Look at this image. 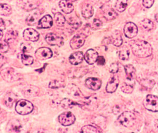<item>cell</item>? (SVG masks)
I'll return each mask as SVG.
<instances>
[{
	"mask_svg": "<svg viewBox=\"0 0 158 133\" xmlns=\"http://www.w3.org/2000/svg\"><path fill=\"white\" fill-rule=\"evenodd\" d=\"M138 28L136 25L133 22L126 23L124 27V33L127 38H132L135 37L138 33Z\"/></svg>",
	"mask_w": 158,
	"mask_h": 133,
	"instance_id": "ba28073f",
	"label": "cell"
},
{
	"mask_svg": "<svg viewBox=\"0 0 158 133\" xmlns=\"http://www.w3.org/2000/svg\"><path fill=\"white\" fill-rule=\"evenodd\" d=\"M22 92L23 94L26 97H36L39 94L40 89L36 86L27 85L23 89Z\"/></svg>",
	"mask_w": 158,
	"mask_h": 133,
	"instance_id": "9a60e30c",
	"label": "cell"
},
{
	"mask_svg": "<svg viewBox=\"0 0 158 133\" xmlns=\"http://www.w3.org/2000/svg\"><path fill=\"white\" fill-rule=\"evenodd\" d=\"M97 62L99 65H103L105 64V60L103 56H99Z\"/></svg>",
	"mask_w": 158,
	"mask_h": 133,
	"instance_id": "f6af8a7d",
	"label": "cell"
},
{
	"mask_svg": "<svg viewBox=\"0 0 158 133\" xmlns=\"http://www.w3.org/2000/svg\"><path fill=\"white\" fill-rule=\"evenodd\" d=\"M35 56L39 60H45L51 58L52 52L50 49L47 47L39 48L35 53Z\"/></svg>",
	"mask_w": 158,
	"mask_h": 133,
	"instance_id": "9c48e42d",
	"label": "cell"
},
{
	"mask_svg": "<svg viewBox=\"0 0 158 133\" xmlns=\"http://www.w3.org/2000/svg\"><path fill=\"white\" fill-rule=\"evenodd\" d=\"M130 51L127 46L124 45L121 47L119 50V57L123 61L127 60L129 58Z\"/></svg>",
	"mask_w": 158,
	"mask_h": 133,
	"instance_id": "83f0119b",
	"label": "cell"
},
{
	"mask_svg": "<svg viewBox=\"0 0 158 133\" xmlns=\"http://www.w3.org/2000/svg\"></svg>",
	"mask_w": 158,
	"mask_h": 133,
	"instance_id": "f907efd6",
	"label": "cell"
},
{
	"mask_svg": "<svg viewBox=\"0 0 158 133\" xmlns=\"http://www.w3.org/2000/svg\"><path fill=\"white\" fill-rule=\"evenodd\" d=\"M12 14V8L9 5L6 3H1L0 14L2 15H10Z\"/></svg>",
	"mask_w": 158,
	"mask_h": 133,
	"instance_id": "f546056e",
	"label": "cell"
},
{
	"mask_svg": "<svg viewBox=\"0 0 158 133\" xmlns=\"http://www.w3.org/2000/svg\"><path fill=\"white\" fill-rule=\"evenodd\" d=\"M32 46L30 44L27 43H23L21 45V50L23 53L28 52L32 50Z\"/></svg>",
	"mask_w": 158,
	"mask_h": 133,
	"instance_id": "ab89813d",
	"label": "cell"
},
{
	"mask_svg": "<svg viewBox=\"0 0 158 133\" xmlns=\"http://www.w3.org/2000/svg\"><path fill=\"white\" fill-rule=\"evenodd\" d=\"M102 82L101 80L97 78L90 77L86 80L85 85L88 88L96 91L99 89L101 87Z\"/></svg>",
	"mask_w": 158,
	"mask_h": 133,
	"instance_id": "e0dca14e",
	"label": "cell"
},
{
	"mask_svg": "<svg viewBox=\"0 0 158 133\" xmlns=\"http://www.w3.org/2000/svg\"><path fill=\"white\" fill-rule=\"evenodd\" d=\"M46 41L51 45L61 46L63 44L64 40L62 38L52 33H49L46 35Z\"/></svg>",
	"mask_w": 158,
	"mask_h": 133,
	"instance_id": "7c38bea8",
	"label": "cell"
},
{
	"mask_svg": "<svg viewBox=\"0 0 158 133\" xmlns=\"http://www.w3.org/2000/svg\"><path fill=\"white\" fill-rule=\"evenodd\" d=\"M77 133H101V132L98 127L88 125L83 126Z\"/></svg>",
	"mask_w": 158,
	"mask_h": 133,
	"instance_id": "484cf974",
	"label": "cell"
},
{
	"mask_svg": "<svg viewBox=\"0 0 158 133\" xmlns=\"http://www.w3.org/2000/svg\"><path fill=\"white\" fill-rule=\"evenodd\" d=\"M98 57V53L93 49L88 50L84 55L86 62L90 65L93 64L97 62Z\"/></svg>",
	"mask_w": 158,
	"mask_h": 133,
	"instance_id": "ac0fdd59",
	"label": "cell"
},
{
	"mask_svg": "<svg viewBox=\"0 0 158 133\" xmlns=\"http://www.w3.org/2000/svg\"><path fill=\"white\" fill-rule=\"evenodd\" d=\"M102 26V23L100 20L97 19V18L94 19L93 23H92V26H93V28L94 29H99L101 28Z\"/></svg>",
	"mask_w": 158,
	"mask_h": 133,
	"instance_id": "b9f144b4",
	"label": "cell"
},
{
	"mask_svg": "<svg viewBox=\"0 0 158 133\" xmlns=\"http://www.w3.org/2000/svg\"><path fill=\"white\" fill-rule=\"evenodd\" d=\"M54 19L56 24L60 26H62L65 24V18L64 16L60 12L56 13L54 15Z\"/></svg>",
	"mask_w": 158,
	"mask_h": 133,
	"instance_id": "836d02e7",
	"label": "cell"
},
{
	"mask_svg": "<svg viewBox=\"0 0 158 133\" xmlns=\"http://www.w3.org/2000/svg\"><path fill=\"white\" fill-rule=\"evenodd\" d=\"M22 62L25 65H30L34 62V58L31 55L23 53L22 55Z\"/></svg>",
	"mask_w": 158,
	"mask_h": 133,
	"instance_id": "d590c367",
	"label": "cell"
},
{
	"mask_svg": "<svg viewBox=\"0 0 158 133\" xmlns=\"http://www.w3.org/2000/svg\"><path fill=\"white\" fill-rule=\"evenodd\" d=\"M61 105L62 107L64 109H66L68 108H72L73 106L75 105H79V106H82L81 104L72 100V99H64L62 100L61 102Z\"/></svg>",
	"mask_w": 158,
	"mask_h": 133,
	"instance_id": "f1b7e54d",
	"label": "cell"
},
{
	"mask_svg": "<svg viewBox=\"0 0 158 133\" xmlns=\"http://www.w3.org/2000/svg\"><path fill=\"white\" fill-rule=\"evenodd\" d=\"M0 28L1 30H2L5 29V24L2 18L0 19Z\"/></svg>",
	"mask_w": 158,
	"mask_h": 133,
	"instance_id": "bcb514c9",
	"label": "cell"
},
{
	"mask_svg": "<svg viewBox=\"0 0 158 133\" xmlns=\"http://www.w3.org/2000/svg\"><path fill=\"white\" fill-rule=\"evenodd\" d=\"M40 14L39 12H35L30 14L26 19V22L27 25L29 26H33L36 24L37 22L38 21Z\"/></svg>",
	"mask_w": 158,
	"mask_h": 133,
	"instance_id": "4316f807",
	"label": "cell"
},
{
	"mask_svg": "<svg viewBox=\"0 0 158 133\" xmlns=\"http://www.w3.org/2000/svg\"><path fill=\"white\" fill-rule=\"evenodd\" d=\"M85 41V36L83 34H77L70 41V46L72 49H77L82 47Z\"/></svg>",
	"mask_w": 158,
	"mask_h": 133,
	"instance_id": "8fae6325",
	"label": "cell"
},
{
	"mask_svg": "<svg viewBox=\"0 0 158 133\" xmlns=\"http://www.w3.org/2000/svg\"><path fill=\"white\" fill-rule=\"evenodd\" d=\"M34 105L32 103L25 99H21L15 105V111L19 114L25 115L33 111Z\"/></svg>",
	"mask_w": 158,
	"mask_h": 133,
	"instance_id": "277c9868",
	"label": "cell"
},
{
	"mask_svg": "<svg viewBox=\"0 0 158 133\" xmlns=\"http://www.w3.org/2000/svg\"><path fill=\"white\" fill-rule=\"evenodd\" d=\"M144 107L152 112L158 111V97L155 95H148L143 101Z\"/></svg>",
	"mask_w": 158,
	"mask_h": 133,
	"instance_id": "5b68a950",
	"label": "cell"
},
{
	"mask_svg": "<svg viewBox=\"0 0 158 133\" xmlns=\"http://www.w3.org/2000/svg\"><path fill=\"white\" fill-rule=\"evenodd\" d=\"M139 24L143 28L147 30H151L154 27V24H153V22L148 18H145V19H143V20L140 21Z\"/></svg>",
	"mask_w": 158,
	"mask_h": 133,
	"instance_id": "4dcf8cb0",
	"label": "cell"
},
{
	"mask_svg": "<svg viewBox=\"0 0 158 133\" xmlns=\"http://www.w3.org/2000/svg\"><path fill=\"white\" fill-rule=\"evenodd\" d=\"M110 38L111 43L116 47H119L123 43L122 35L119 30H115L112 35L111 37H110Z\"/></svg>",
	"mask_w": 158,
	"mask_h": 133,
	"instance_id": "d4e9b609",
	"label": "cell"
},
{
	"mask_svg": "<svg viewBox=\"0 0 158 133\" xmlns=\"http://www.w3.org/2000/svg\"><path fill=\"white\" fill-rule=\"evenodd\" d=\"M155 83L154 80L148 79H143L140 81V84L143 87L149 89L152 88L155 85Z\"/></svg>",
	"mask_w": 158,
	"mask_h": 133,
	"instance_id": "8d00e7d4",
	"label": "cell"
},
{
	"mask_svg": "<svg viewBox=\"0 0 158 133\" xmlns=\"http://www.w3.org/2000/svg\"><path fill=\"white\" fill-rule=\"evenodd\" d=\"M130 46L134 55L139 58H146L150 56L152 49L149 43L142 40H132Z\"/></svg>",
	"mask_w": 158,
	"mask_h": 133,
	"instance_id": "6da1fadb",
	"label": "cell"
},
{
	"mask_svg": "<svg viewBox=\"0 0 158 133\" xmlns=\"http://www.w3.org/2000/svg\"><path fill=\"white\" fill-rule=\"evenodd\" d=\"M1 75L3 79L8 82L17 81L23 77L20 73L12 67H7L2 69L1 71Z\"/></svg>",
	"mask_w": 158,
	"mask_h": 133,
	"instance_id": "7a4b0ae2",
	"label": "cell"
},
{
	"mask_svg": "<svg viewBox=\"0 0 158 133\" xmlns=\"http://www.w3.org/2000/svg\"><path fill=\"white\" fill-rule=\"evenodd\" d=\"M39 37V33L34 29H27L23 32V38L26 41L36 42L38 40Z\"/></svg>",
	"mask_w": 158,
	"mask_h": 133,
	"instance_id": "2e32d148",
	"label": "cell"
},
{
	"mask_svg": "<svg viewBox=\"0 0 158 133\" xmlns=\"http://www.w3.org/2000/svg\"><path fill=\"white\" fill-rule=\"evenodd\" d=\"M18 36V32L16 30H9L6 32V36H5V40L8 42L12 41L14 40Z\"/></svg>",
	"mask_w": 158,
	"mask_h": 133,
	"instance_id": "1f68e13d",
	"label": "cell"
},
{
	"mask_svg": "<svg viewBox=\"0 0 158 133\" xmlns=\"http://www.w3.org/2000/svg\"><path fill=\"white\" fill-rule=\"evenodd\" d=\"M19 5L22 6V7L27 11H30L37 8L40 4L39 1H18Z\"/></svg>",
	"mask_w": 158,
	"mask_h": 133,
	"instance_id": "5bb4252c",
	"label": "cell"
},
{
	"mask_svg": "<svg viewBox=\"0 0 158 133\" xmlns=\"http://www.w3.org/2000/svg\"><path fill=\"white\" fill-rule=\"evenodd\" d=\"M155 20H156V21H157V22H158V13L155 15Z\"/></svg>",
	"mask_w": 158,
	"mask_h": 133,
	"instance_id": "c3c4849f",
	"label": "cell"
},
{
	"mask_svg": "<svg viewBox=\"0 0 158 133\" xmlns=\"http://www.w3.org/2000/svg\"><path fill=\"white\" fill-rule=\"evenodd\" d=\"M2 36H3V32H2V30H1V40H2Z\"/></svg>",
	"mask_w": 158,
	"mask_h": 133,
	"instance_id": "681fc988",
	"label": "cell"
},
{
	"mask_svg": "<svg viewBox=\"0 0 158 133\" xmlns=\"http://www.w3.org/2000/svg\"><path fill=\"white\" fill-rule=\"evenodd\" d=\"M21 122L16 118H13L8 122L6 130L8 133H20L22 129Z\"/></svg>",
	"mask_w": 158,
	"mask_h": 133,
	"instance_id": "52a82bcc",
	"label": "cell"
},
{
	"mask_svg": "<svg viewBox=\"0 0 158 133\" xmlns=\"http://www.w3.org/2000/svg\"><path fill=\"white\" fill-rule=\"evenodd\" d=\"M125 72L126 73V78L128 81L127 84L131 86H134V79L135 78V69L134 66L131 64H127L125 66Z\"/></svg>",
	"mask_w": 158,
	"mask_h": 133,
	"instance_id": "30bf717a",
	"label": "cell"
},
{
	"mask_svg": "<svg viewBox=\"0 0 158 133\" xmlns=\"http://www.w3.org/2000/svg\"><path fill=\"white\" fill-rule=\"evenodd\" d=\"M103 16L107 20H111L115 19L118 14L114 11V9L108 6L103 7L102 9Z\"/></svg>",
	"mask_w": 158,
	"mask_h": 133,
	"instance_id": "ffe728a7",
	"label": "cell"
},
{
	"mask_svg": "<svg viewBox=\"0 0 158 133\" xmlns=\"http://www.w3.org/2000/svg\"><path fill=\"white\" fill-rule=\"evenodd\" d=\"M9 49V42L6 40H1V48L0 50L2 53L7 52Z\"/></svg>",
	"mask_w": 158,
	"mask_h": 133,
	"instance_id": "f35d334b",
	"label": "cell"
},
{
	"mask_svg": "<svg viewBox=\"0 0 158 133\" xmlns=\"http://www.w3.org/2000/svg\"><path fill=\"white\" fill-rule=\"evenodd\" d=\"M154 2L153 0H145L142 2V4L146 8H149L153 5Z\"/></svg>",
	"mask_w": 158,
	"mask_h": 133,
	"instance_id": "ee69618b",
	"label": "cell"
},
{
	"mask_svg": "<svg viewBox=\"0 0 158 133\" xmlns=\"http://www.w3.org/2000/svg\"><path fill=\"white\" fill-rule=\"evenodd\" d=\"M133 90H134L133 86L126 83H123L121 86V90L124 93L130 94L133 92Z\"/></svg>",
	"mask_w": 158,
	"mask_h": 133,
	"instance_id": "74e56055",
	"label": "cell"
},
{
	"mask_svg": "<svg viewBox=\"0 0 158 133\" xmlns=\"http://www.w3.org/2000/svg\"><path fill=\"white\" fill-rule=\"evenodd\" d=\"M65 86V83L63 80H54L51 81L49 87L52 89H57Z\"/></svg>",
	"mask_w": 158,
	"mask_h": 133,
	"instance_id": "e575fe53",
	"label": "cell"
},
{
	"mask_svg": "<svg viewBox=\"0 0 158 133\" xmlns=\"http://www.w3.org/2000/svg\"><path fill=\"white\" fill-rule=\"evenodd\" d=\"M53 25V19L50 15H46L39 21L38 27L40 28H49Z\"/></svg>",
	"mask_w": 158,
	"mask_h": 133,
	"instance_id": "d6986e66",
	"label": "cell"
},
{
	"mask_svg": "<svg viewBox=\"0 0 158 133\" xmlns=\"http://www.w3.org/2000/svg\"><path fill=\"white\" fill-rule=\"evenodd\" d=\"M60 8L65 14H69L74 10V6L71 1H61L59 3Z\"/></svg>",
	"mask_w": 158,
	"mask_h": 133,
	"instance_id": "603a6c76",
	"label": "cell"
},
{
	"mask_svg": "<svg viewBox=\"0 0 158 133\" xmlns=\"http://www.w3.org/2000/svg\"><path fill=\"white\" fill-rule=\"evenodd\" d=\"M119 84V77L114 75L110 78L106 87V90L108 93H113L116 91Z\"/></svg>",
	"mask_w": 158,
	"mask_h": 133,
	"instance_id": "4fadbf2b",
	"label": "cell"
},
{
	"mask_svg": "<svg viewBox=\"0 0 158 133\" xmlns=\"http://www.w3.org/2000/svg\"><path fill=\"white\" fill-rule=\"evenodd\" d=\"M154 123H155V127H156V128L157 129H158V120H156L154 122Z\"/></svg>",
	"mask_w": 158,
	"mask_h": 133,
	"instance_id": "7dc6e473",
	"label": "cell"
},
{
	"mask_svg": "<svg viewBox=\"0 0 158 133\" xmlns=\"http://www.w3.org/2000/svg\"><path fill=\"white\" fill-rule=\"evenodd\" d=\"M127 6V2L126 0H119L116 2L115 8L119 12H123L126 9Z\"/></svg>",
	"mask_w": 158,
	"mask_h": 133,
	"instance_id": "d6a6232c",
	"label": "cell"
},
{
	"mask_svg": "<svg viewBox=\"0 0 158 133\" xmlns=\"http://www.w3.org/2000/svg\"><path fill=\"white\" fill-rule=\"evenodd\" d=\"M124 107L121 104H116L113 108V112L114 115H117L123 110Z\"/></svg>",
	"mask_w": 158,
	"mask_h": 133,
	"instance_id": "60d3db41",
	"label": "cell"
},
{
	"mask_svg": "<svg viewBox=\"0 0 158 133\" xmlns=\"http://www.w3.org/2000/svg\"><path fill=\"white\" fill-rule=\"evenodd\" d=\"M81 13L85 18H90L94 14L93 6L90 4H84L82 6Z\"/></svg>",
	"mask_w": 158,
	"mask_h": 133,
	"instance_id": "cb8c5ba5",
	"label": "cell"
},
{
	"mask_svg": "<svg viewBox=\"0 0 158 133\" xmlns=\"http://www.w3.org/2000/svg\"><path fill=\"white\" fill-rule=\"evenodd\" d=\"M76 117L71 112H64L59 116L60 123L64 126L72 125L75 122Z\"/></svg>",
	"mask_w": 158,
	"mask_h": 133,
	"instance_id": "8992f818",
	"label": "cell"
},
{
	"mask_svg": "<svg viewBox=\"0 0 158 133\" xmlns=\"http://www.w3.org/2000/svg\"><path fill=\"white\" fill-rule=\"evenodd\" d=\"M17 100V96L12 91L6 93L3 99V103L6 107L9 108L12 107L14 103Z\"/></svg>",
	"mask_w": 158,
	"mask_h": 133,
	"instance_id": "44dd1931",
	"label": "cell"
},
{
	"mask_svg": "<svg viewBox=\"0 0 158 133\" xmlns=\"http://www.w3.org/2000/svg\"><path fill=\"white\" fill-rule=\"evenodd\" d=\"M84 55L81 51L76 52L72 54L69 57V61L72 64L77 65L81 63L83 61Z\"/></svg>",
	"mask_w": 158,
	"mask_h": 133,
	"instance_id": "7402d4cb",
	"label": "cell"
},
{
	"mask_svg": "<svg viewBox=\"0 0 158 133\" xmlns=\"http://www.w3.org/2000/svg\"><path fill=\"white\" fill-rule=\"evenodd\" d=\"M119 70V66L117 63H113L110 67V71L111 73L115 74Z\"/></svg>",
	"mask_w": 158,
	"mask_h": 133,
	"instance_id": "7bdbcfd3",
	"label": "cell"
},
{
	"mask_svg": "<svg viewBox=\"0 0 158 133\" xmlns=\"http://www.w3.org/2000/svg\"><path fill=\"white\" fill-rule=\"evenodd\" d=\"M120 124L126 127H132L135 123L136 116L135 114L129 111L123 112L118 118Z\"/></svg>",
	"mask_w": 158,
	"mask_h": 133,
	"instance_id": "3957f363",
	"label": "cell"
}]
</instances>
